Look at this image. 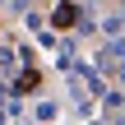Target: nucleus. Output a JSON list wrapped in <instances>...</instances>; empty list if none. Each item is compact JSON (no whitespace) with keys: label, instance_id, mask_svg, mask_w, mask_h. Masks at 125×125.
<instances>
[{"label":"nucleus","instance_id":"obj_1","mask_svg":"<svg viewBox=\"0 0 125 125\" xmlns=\"http://www.w3.org/2000/svg\"><path fill=\"white\" fill-rule=\"evenodd\" d=\"M74 19H79V9H74V5H60V9H56V23H60V28H70Z\"/></svg>","mask_w":125,"mask_h":125},{"label":"nucleus","instance_id":"obj_2","mask_svg":"<svg viewBox=\"0 0 125 125\" xmlns=\"http://www.w3.org/2000/svg\"><path fill=\"white\" fill-rule=\"evenodd\" d=\"M37 83H42V79H37V70H28V74H23V79H19V93H32V88H37Z\"/></svg>","mask_w":125,"mask_h":125}]
</instances>
